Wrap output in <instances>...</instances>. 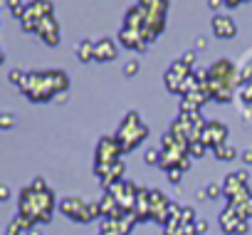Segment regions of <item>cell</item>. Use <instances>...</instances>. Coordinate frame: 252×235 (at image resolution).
<instances>
[{"mask_svg":"<svg viewBox=\"0 0 252 235\" xmlns=\"http://www.w3.org/2000/svg\"><path fill=\"white\" fill-rule=\"evenodd\" d=\"M144 161H146L149 166L158 164V161H161V151H158V149H146V154H144Z\"/></svg>","mask_w":252,"mask_h":235,"instance_id":"25","label":"cell"},{"mask_svg":"<svg viewBox=\"0 0 252 235\" xmlns=\"http://www.w3.org/2000/svg\"><path fill=\"white\" fill-rule=\"evenodd\" d=\"M5 5L10 8L13 18H18V20H23L25 13H28V5H23V0H5Z\"/></svg>","mask_w":252,"mask_h":235,"instance_id":"18","label":"cell"},{"mask_svg":"<svg viewBox=\"0 0 252 235\" xmlns=\"http://www.w3.org/2000/svg\"><path fill=\"white\" fill-rule=\"evenodd\" d=\"M220 5H225V0H208V8L210 10H218Z\"/></svg>","mask_w":252,"mask_h":235,"instance_id":"34","label":"cell"},{"mask_svg":"<svg viewBox=\"0 0 252 235\" xmlns=\"http://www.w3.org/2000/svg\"><path fill=\"white\" fill-rule=\"evenodd\" d=\"M37 35H40L50 47H57V45H60V40H62L57 18H55V15H47L45 20H40V25H37Z\"/></svg>","mask_w":252,"mask_h":235,"instance_id":"10","label":"cell"},{"mask_svg":"<svg viewBox=\"0 0 252 235\" xmlns=\"http://www.w3.org/2000/svg\"><path fill=\"white\" fill-rule=\"evenodd\" d=\"M60 210H62L64 215H69L72 220H77V223H92V220H94L92 213H89V203L82 201V198H77V196L62 198V201H60Z\"/></svg>","mask_w":252,"mask_h":235,"instance_id":"5","label":"cell"},{"mask_svg":"<svg viewBox=\"0 0 252 235\" xmlns=\"http://www.w3.org/2000/svg\"><path fill=\"white\" fill-rule=\"evenodd\" d=\"M193 228H195V233H198V235H208V220H203V218H198Z\"/></svg>","mask_w":252,"mask_h":235,"instance_id":"29","label":"cell"},{"mask_svg":"<svg viewBox=\"0 0 252 235\" xmlns=\"http://www.w3.org/2000/svg\"><path fill=\"white\" fill-rule=\"evenodd\" d=\"M0 127H3V129H10V127H13V116H10V114H3V119H0Z\"/></svg>","mask_w":252,"mask_h":235,"instance_id":"30","label":"cell"},{"mask_svg":"<svg viewBox=\"0 0 252 235\" xmlns=\"http://www.w3.org/2000/svg\"><path fill=\"white\" fill-rule=\"evenodd\" d=\"M124 154L121 144L116 141V136H101L96 144V164H114L119 161Z\"/></svg>","mask_w":252,"mask_h":235,"instance_id":"6","label":"cell"},{"mask_svg":"<svg viewBox=\"0 0 252 235\" xmlns=\"http://www.w3.org/2000/svg\"><path fill=\"white\" fill-rule=\"evenodd\" d=\"M99 235H116V233H109V230H99Z\"/></svg>","mask_w":252,"mask_h":235,"instance_id":"39","label":"cell"},{"mask_svg":"<svg viewBox=\"0 0 252 235\" xmlns=\"http://www.w3.org/2000/svg\"><path fill=\"white\" fill-rule=\"evenodd\" d=\"M8 196H10V188H8V186H3V188H0V198H3V201H5Z\"/></svg>","mask_w":252,"mask_h":235,"instance_id":"37","label":"cell"},{"mask_svg":"<svg viewBox=\"0 0 252 235\" xmlns=\"http://www.w3.org/2000/svg\"><path fill=\"white\" fill-rule=\"evenodd\" d=\"M28 235H42V230H37V228H32V230H28Z\"/></svg>","mask_w":252,"mask_h":235,"instance_id":"38","label":"cell"},{"mask_svg":"<svg viewBox=\"0 0 252 235\" xmlns=\"http://www.w3.org/2000/svg\"><path fill=\"white\" fill-rule=\"evenodd\" d=\"M146 18H149L146 5L136 3V5H131L129 10H126V15H124V28H131V30L141 33V28L146 25Z\"/></svg>","mask_w":252,"mask_h":235,"instance_id":"11","label":"cell"},{"mask_svg":"<svg viewBox=\"0 0 252 235\" xmlns=\"http://www.w3.org/2000/svg\"><path fill=\"white\" fill-rule=\"evenodd\" d=\"M242 3H245V0H225L227 8H237V5H242Z\"/></svg>","mask_w":252,"mask_h":235,"instance_id":"36","label":"cell"},{"mask_svg":"<svg viewBox=\"0 0 252 235\" xmlns=\"http://www.w3.org/2000/svg\"><path fill=\"white\" fill-rule=\"evenodd\" d=\"M69 89V77L62 69H45V72H28L25 82L20 84V92L30 101H50L57 99V94Z\"/></svg>","mask_w":252,"mask_h":235,"instance_id":"1","label":"cell"},{"mask_svg":"<svg viewBox=\"0 0 252 235\" xmlns=\"http://www.w3.org/2000/svg\"><path fill=\"white\" fill-rule=\"evenodd\" d=\"M250 72H252V69H240V84H245V82H250V77H252Z\"/></svg>","mask_w":252,"mask_h":235,"instance_id":"33","label":"cell"},{"mask_svg":"<svg viewBox=\"0 0 252 235\" xmlns=\"http://www.w3.org/2000/svg\"><path fill=\"white\" fill-rule=\"evenodd\" d=\"M166 176H168V181H171L173 186H178L181 178H183V171H181V168H171V171H166Z\"/></svg>","mask_w":252,"mask_h":235,"instance_id":"27","label":"cell"},{"mask_svg":"<svg viewBox=\"0 0 252 235\" xmlns=\"http://www.w3.org/2000/svg\"><path fill=\"white\" fill-rule=\"evenodd\" d=\"M149 205H151V220H158V223L166 225V220H168V205H171L168 196L163 191H158V188H149Z\"/></svg>","mask_w":252,"mask_h":235,"instance_id":"7","label":"cell"},{"mask_svg":"<svg viewBox=\"0 0 252 235\" xmlns=\"http://www.w3.org/2000/svg\"><path fill=\"white\" fill-rule=\"evenodd\" d=\"M195 47H198V50H205V47H208V40H205V37H198V40H195Z\"/></svg>","mask_w":252,"mask_h":235,"instance_id":"35","label":"cell"},{"mask_svg":"<svg viewBox=\"0 0 252 235\" xmlns=\"http://www.w3.org/2000/svg\"><path fill=\"white\" fill-rule=\"evenodd\" d=\"M116 141L121 144V149H124V154H129V151H134L141 141H146V136H149V127L141 122V116H139V111H126V116L121 119V124H119V129H116Z\"/></svg>","mask_w":252,"mask_h":235,"instance_id":"3","label":"cell"},{"mask_svg":"<svg viewBox=\"0 0 252 235\" xmlns=\"http://www.w3.org/2000/svg\"><path fill=\"white\" fill-rule=\"evenodd\" d=\"M220 228L225 233H230V235H245L247 233V220H240L230 208H225L220 213Z\"/></svg>","mask_w":252,"mask_h":235,"instance_id":"12","label":"cell"},{"mask_svg":"<svg viewBox=\"0 0 252 235\" xmlns=\"http://www.w3.org/2000/svg\"><path fill=\"white\" fill-rule=\"evenodd\" d=\"M247 171H232L227 173V178L222 181V193L227 196V201H242V198H252L250 188H247Z\"/></svg>","mask_w":252,"mask_h":235,"instance_id":"4","label":"cell"},{"mask_svg":"<svg viewBox=\"0 0 252 235\" xmlns=\"http://www.w3.org/2000/svg\"><path fill=\"white\" fill-rule=\"evenodd\" d=\"M210 82H208V87H210V94H213V99H218V101H230L232 97H235V89L240 87V69L235 67V62H230V60H218V62H213L210 67Z\"/></svg>","mask_w":252,"mask_h":235,"instance_id":"2","label":"cell"},{"mask_svg":"<svg viewBox=\"0 0 252 235\" xmlns=\"http://www.w3.org/2000/svg\"><path fill=\"white\" fill-rule=\"evenodd\" d=\"M178 60H181V62H186L188 67H193V65H195V50H188V52H183Z\"/></svg>","mask_w":252,"mask_h":235,"instance_id":"28","label":"cell"},{"mask_svg":"<svg viewBox=\"0 0 252 235\" xmlns=\"http://www.w3.org/2000/svg\"><path fill=\"white\" fill-rule=\"evenodd\" d=\"M116 55H119V50H116V42L111 37H101L94 47V60L96 62H111V60H116Z\"/></svg>","mask_w":252,"mask_h":235,"instance_id":"14","label":"cell"},{"mask_svg":"<svg viewBox=\"0 0 252 235\" xmlns=\"http://www.w3.org/2000/svg\"><path fill=\"white\" fill-rule=\"evenodd\" d=\"M210 25H213V35L220 37V40H230V37H235V33H237V23L232 20V15H225V13L213 15Z\"/></svg>","mask_w":252,"mask_h":235,"instance_id":"9","label":"cell"},{"mask_svg":"<svg viewBox=\"0 0 252 235\" xmlns=\"http://www.w3.org/2000/svg\"><path fill=\"white\" fill-rule=\"evenodd\" d=\"M205 196H208L210 201H215L218 196H225V193H222V183H208V186H205Z\"/></svg>","mask_w":252,"mask_h":235,"instance_id":"21","label":"cell"},{"mask_svg":"<svg viewBox=\"0 0 252 235\" xmlns=\"http://www.w3.org/2000/svg\"><path fill=\"white\" fill-rule=\"evenodd\" d=\"M8 77H10V82H13V84H18V87H20V84L25 82L28 72H23L20 67H15V69H10V74H8Z\"/></svg>","mask_w":252,"mask_h":235,"instance_id":"24","label":"cell"},{"mask_svg":"<svg viewBox=\"0 0 252 235\" xmlns=\"http://www.w3.org/2000/svg\"><path fill=\"white\" fill-rule=\"evenodd\" d=\"M139 67H141L139 60H129V62L124 65V74H126V77H134V74L139 72Z\"/></svg>","mask_w":252,"mask_h":235,"instance_id":"26","label":"cell"},{"mask_svg":"<svg viewBox=\"0 0 252 235\" xmlns=\"http://www.w3.org/2000/svg\"><path fill=\"white\" fill-rule=\"evenodd\" d=\"M200 139H203V144L208 149H218V146L227 144V127L222 122H208V127H205Z\"/></svg>","mask_w":252,"mask_h":235,"instance_id":"8","label":"cell"},{"mask_svg":"<svg viewBox=\"0 0 252 235\" xmlns=\"http://www.w3.org/2000/svg\"><path fill=\"white\" fill-rule=\"evenodd\" d=\"M20 25H23V30H25V33H37V25H40V23H37L35 18L25 15V18L20 20Z\"/></svg>","mask_w":252,"mask_h":235,"instance_id":"23","label":"cell"},{"mask_svg":"<svg viewBox=\"0 0 252 235\" xmlns=\"http://www.w3.org/2000/svg\"><path fill=\"white\" fill-rule=\"evenodd\" d=\"M205 144H203V139H198V141H190L188 144V156H193V159H200L203 154H205Z\"/></svg>","mask_w":252,"mask_h":235,"instance_id":"19","label":"cell"},{"mask_svg":"<svg viewBox=\"0 0 252 235\" xmlns=\"http://www.w3.org/2000/svg\"><path fill=\"white\" fill-rule=\"evenodd\" d=\"M119 42H121L124 47H129V50H136V52H146V47H149V42H144V37H141L136 30L124 28V25H121V30H119Z\"/></svg>","mask_w":252,"mask_h":235,"instance_id":"13","label":"cell"},{"mask_svg":"<svg viewBox=\"0 0 252 235\" xmlns=\"http://www.w3.org/2000/svg\"><path fill=\"white\" fill-rule=\"evenodd\" d=\"M213 154H215V159H220V161H232V159H237V149L230 146V144H222V146L213 149Z\"/></svg>","mask_w":252,"mask_h":235,"instance_id":"17","label":"cell"},{"mask_svg":"<svg viewBox=\"0 0 252 235\" xmlns=\"http://www.w3.org/2000/svg\"><path fill=\"white\" fill-rule=\"evenodd\" d=\"M94 47H96V42H92V40H82L79 45H77V60L79 62H94Z\"/></svg>","mask_w":252,"mask_h":235,"instance_id":"16","label":"cell"},{"mask_svg":"<svg viewBox=\"0 0 252 235\" xmlns=\"http://www.w3.org/2000/svg\"><path fill=\"white\" fill-rule=\"evenodd\" d=\"M25 15H30V18H35L40 23L47 15H55V5L50 3V0H32V3H28V13Z\"/></svg>","mask_w":252,"mask_h":235,"instance_id":"15","label":"cell"},{"mask_svg":"<svg viewBox=\"0 0 252 235\" xmlns=\"http://www.w3.org/2000/svg\"><path fill=\"white\" fill-rule=\"evenodd\" d=\"M240 159H242V164L250 166V164H252V149H245V151L240 154Z\"/></svg>","mask_w":252,"mask_h":235,"instance_id":"31","label":"cell"},{"mask_svg":"<svg viewBox=\"0 0 252 235\" xmlns=\"http://www.w3.org/2000/svg\"><path fill=\"white\" fill-rule=\"evenodd\" d=\"M195 220H198V218H195V210H193L190 205H186L183 213H181V223H183V225H195Z\"/></svg>","mask_w":252,"mask_h":235,"instance_id":"22","label":"cell"},{"mask_svg":"<svg viewBox=\"0 0 252 235\" xmlns=\"http://www.w3.org/2000/svg\"><path fill=\"white\" fill-rule=\"evenodd\" d=\"M195 111H200V106L190 97H183L181 99V114H195Z\"/></svg>","mask_w":252,"mask_h":235,"instance_id":"20","label":"cell"},{"mask_svg":"<svg viewBox=\"0 0 252 235\" xmlns=\"http://www.w3.org/2000/svg\"><path fill=\"white\" fill-rule=\"evenodd\" d=\"M20 230H23V228H20V223H18V220H13V223H10V228H8V233H5V235H18V233H20Z\"/></svg>","mask_w":252,"mask_h":235,"instance_id":"32","label":"cell"}]
</instances>
